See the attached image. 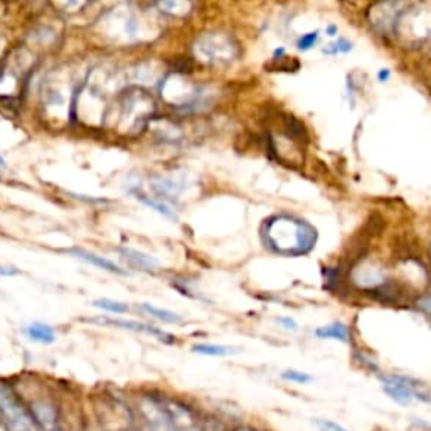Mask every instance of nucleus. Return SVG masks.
<instances>
[{"label": "nucleus", "mask_w": 431, "mask_h": 431, "mask_svg": "<svg viewBox=\"0 0 431 431\" xmlns=\"http://www.w3.org/2000/svg\"><path fill=\"white\" fill-rule=\"evenodd\" d=\"M261 243L275 255L302 256L317 243V231L305 219L293 214H275L261 224Z\"/></svg>", "instance_id": "1"}, {"label": "nucleus", "mask_w": 431, "mask_h": 431, "mask_svg": "<svg viewBox=\"0 0 431 431\" xmlns=\"http://www.w3.org/2000/svg\"><path fill=\"white\" fill-rule=\"evenodd\" d=\"M0 416L7 431H41L29 408L4 381H0Z\"/></svg>", "instance_id": "2"}, {"label": "nucleus", "mask_w": 431, "mask_h": 431, "mask_svg": "<svg viewBox=\"0 0 431 431\" xmlns=\"http://www.w3.org/2000/svg\"><path fill=\"white\" fill-rule=\"evenodd\" d=\"M140 415L142 421H144V425H142L144 431H181L177 428L176 421L172 420L164 400L142 398Z\"/></svg>", "instance_id": "3"}, {"label": "nucleus", "mask_w": 431, "mask_h": 431, "mask_svg": "<svg viewBox=\"0 0 431 431\" xmlns=\"http://www.w3.org/2000/svg\"><path fill=\"white\" fill-rule=\"evenodd\" d=\"M196 53L203 61L211 64H223L231 61L236 54L233 41L223 34H206L196 44Z\"/></svg>", "instance_id": "4"}, {"label": "nucleus", "mask_w": 431, "mask_h": 431, "mask_svg": "<svg viewBox=\"0 0 431 431\" xmlns=\"http://www.w3.org/2000/svg\"><path fill=\"white\" fill-rule=\"evenodd\" d=\"M95 322L96 324H103V325H113V327H118V329H123V330H130V332L145 334V336L155 337L157 341H160L162 344H167V346H174V344H176V336H174V334L165 332V330L155 327V325L139 322V320L102 317V319H96Z\"/></svg>", "instance_id": "5"}, {"label": "nucleus", "mask_w": 431, "mask_h": 431, "mask_svg": "<svg viewBox=\"0 0 431 431\" xmlns=\"http://www.w3.org/2000/svg\"><path fill=\"white\" fill-rule=\"evenodd\" d=\"M383 389L389 398H393L394 401L400 403L403 406L410 405L415 398L421 400V393H418V388L415 384H410V381L401 378V376H384Z\"/></svg>", "instance_id": "6"}, {"label": "nucleus", "mask_w": 431, "mask_h": 431, "mask_svg": "<svg viewBox=\"0 0 431 431\" xmlns=\"http://www.w3.org/2000/svg\"><path fill=\"white\" fill-rule=\"evenodd\" d=\"M117 251L132 268L139 270V272L150 273V275L160 272L159 260H155L154 256L144 253V251L134 250V248H118Z\"/></svg>", "instance_id": "7"}, {"label": "nucleus", "mask_w": 431, "mask_h": 431, "mask_svg": "<svg viewBox=\"0 0 431 431\" xmlns=\"http://www.w3.org/2000/svg\"><path fill=\"white\" fill-rule=\"evenodd\" d=\"M68 253H70L71 256H75V258H78V260L85 261L86 265H91V267L103 270V272H107V273L117 275V277H125L127 275V270L120 267L118 263H115V261H112V260L103 258V256H100L96 253H91V251H88V250L73 248V250H68Z\"/></svg>", "instance_id": "8"}, {"label": "nucleus", "mask_w": 431, "mask_h": 431, "mask_svg": "<svg viewBox=\"0 0 431 431\" xmlns=\"http://www.w3.org/2000/svg\"><path fill=\"white\" fill-rule=\"evenodd\" d=\"M29 410L32 413V416H34V420L38 421L41 431H54L58 430L59 426V415L56 411V408H54L49 401H32Z\"/></svg>", "instance_id": "9"}, {"label": "nucleus", "mask_w": 431, "mask_h": 431, "mask_svg": "<svg viewBox=\"0 0 431 431\" xmlns=\"http://www.w3.org/2000/svg\"><path fill=\"white\" fill-rule=\"evenodd\" d=\"M130 194H134L135 199H139L142 204L147 206V208H150L152 211H155V213L160 214L165 219H169V221L176 223L179 219L176 209H174L172 204L167 203V201L159 199V197H155L154 194H147V192L142 191L140 187H135V189H132Z\"/></svg>", "instance_id": "10"}, {"label": "nucleus", "mask_w": 431, "mask_h": 431, "mask_svg": "<svg viewBox=\"0 0 431 431\" xmlns=\"http://www.w3.org/2000/svg\"><path fill=\"white\" fill-rule=\"evenodd\" d=\"M22 332H24V336L29 339L31 342L43 344V346H51V344L56 342V330L48 324L32 322L26 325Z\"/></svg>", "instance_id": "11"}, {"label": "nucleus", "mask_w": 431, "mask_h": 431, "mask_svg": "<svg viewBox=\"0 0 431 431\" xmlns=\"http://www.w3.org/2000/svg\"><path fill=\"white\" fill-rule=\"evenodd\" d=\"M315 336L320 339H332V341H341V342H349L351 339V330L346 324L342 322H332L325 327H320L315 330Z\"/></svg>", "instance_id": "12"}, {"label": "nucleus", "mask_w": 431, "mask_h": 431, "mask_svg": "<svg viewBox=\"0 0 431 431\" xmlns=\"http://www.w3.org/2000/svg\"><path fill=\"white\" fill-rule=\"evenodd\" d=\"M140 309L149 314L150 317H154L155 320L162 324H169V325H179L182 324V315H179L177 312L167 310V309H159V307H154L152 304H142Z\"/></svg>", "instance_id": "13"}, {"label": "nucleus", "mask_w": 431, "mask_h": 431, "mask_svg": "<svg viewBox=\"0 0 431 431\" xmlns=\"http://www.w3.org/2000/svg\"><path fill=\"white\" fill-rule=\"evenodd\" d=\"M192 352L206 357H224L235 354L236 349L229 346H221V344H196V346L192 347Z\"/></svg>", "instance_id": "14"}, {"label": "nucleus", "mask_w": 431, "mask_h": 431, "mask_svg": "<svg viewBox=\"0 0 431 431\" xmlns=\"http://www.w3.org/2000/svg\"><path fill=\"white\" fill-rule=\"evenodd\" d=\"M93 307L115 315H123L130 312V305L125 304V302L112 300V298H100V300H95Z\"/></svg>", "instance_id": "15"}, {"label": "nucleus", "mask_w": 431, "mask_h": 431, "mask_svg": "<svg viewBox=\"0 0 431 431\" xmlns=\"http://www.w3.org/2000/svg\"><path fill=\"white\" fill-rule=\"evenodd\" d=\"M160 9L174 16H184L191 11L189 0H160Z\"/></svg>", "instance_id": "16"}, {"label": "nucleus", "mask_w": 431, "mask_h": 431, "mask_svg": "<svg viewBox=\"0 0 431 431\" xmlns=\"http://www.w3.org/2000/svg\"><path fill=\"white\" fill-rule=\"evenodd\" d=\"M352 49V43L351 41L347 39H337V41H332L327 48L324 49L325 54H329V56H334V54H346L349 53Z\"/></svg>", "instance_id": "17"}, {"label": "nucleus", "mask_w": 431, "mask_h": 431, "mask_svg": "<svg viewBox=\"0 0 431 431\" xmlns=\"http://www.w3.org/2000/svg\"><path fill=\"white\" fill-rule=\"evenodd\" d=\"M317 43H319V32L312 31V32H307V34H304L300 39L297 41V48L300 49V51H309V49L315 48Z\"/></svg>", "instance_id": "18"}, {"label": "nucleus", "mask_w": 431, "mask_h": 431, "mask_svg": "<svg viewBox=\"0 0 431 431\" xmlns=\"http://www.w3.org/2000/svg\"><path fill=\"white\" fill-rule=\"evenodd\" d=\"M282 378L288 381V383H295V384H307L312 381L310 374H305V373H302V371H295V369L283 371Z\"/></svg>", "instance_id": "19"}, {"label": "nucleus", "mask_w": 431, "mask_h": 431, "mask_svg": "<svg viewBox=\"0 0 431 431\" xmlns=\"http://www.w3.org/2000/svg\"><path fill=\"white\" fill-rule=\"evenodd\" d=\"M315 423H317V426L322 431H349V430L342 428L341 425L334 423V421H329V420H315Z\"/></svg>", "instance_id": "20"}, {"label": "nucleus", "mask_w": 431, "mask_h": 431, "mask_svg": "<svg viewBox=\"0 0 431 431\" xmlns=\"http://www.w3.org/2000/svg\"><path fill=\"white\" fill-rule=\"evenodd\" d=\"M19 273V270L14 267H6V265H0V277H16Z\"/></svg>", "instance_id": "21"}, {"label": "nucleus", "mask_w": 431, "mask_h": 431, "mask_svg": "<svg viewBox=\"0 0 431 431\" xmlns=\"http://www.w3.org/2000/svg\"><path fill=\"white\" fill-rule=\"evenodd\" d=\"M278 324L283 325V327L288 329V330H295L297 329V322L295 320H292L290 317H282L278 319Z\"/></svg>", "instance_id": "22"}, {"label": "nucleus", "mask_w": 431, "mask_h": 431, "mask_svg": "<svg viewBox=\"0 0 431 431\" xmlns=\"http://www.w3.org/2000/svg\"><path fill=\"white\" fill-rule=\"evenodd\" d=\"M64 9H78L83 4V0H59Z\"/></svg>", "instance_id": "23"}, {"label": "nucleus", "mask_w": 431, "mask_h": 431, "mask_svg": "<svg viewBox=\"0 0 431 431\" xmlns=\"http://www.w3.org/2000/svg\"><path fill=\"white\" fill-rule=\"evenodd\" d=\"M376 78H378V81H381V83H386L389 78H391V71L386 70V68H383V70L378 71V76Z\"/></svg>", "instance_id": "24"}, {"label": "nucleus", "mask_w": 431, "mask_h": 431, "mask_svg": "<svg viewBox=\"0 0 431 431\" xmlns=\"http://www.w3.org/2000/svg\"><path fill=\"white\" fill-rule=\"evenodd\" d=\"M327 36H330V38H332V36H337V27L336 26H329L327 27Z\"/></svg>", "instance_id": "25"}, {"label": "nucleus", "mask_w": 431, "mask_h": 431, "mask_svg": "<svg viewBox=\"0 0 431 431\" xmlns=\"http://www.w3.org/2000/svg\"><path fill=\"white\" fill-rule=\"evenodd\" d=\"M423 307L428 312H431V297L430 298H426V300H423Z\"/></svg>", "instance_id": "26"}, {"label": "nucleus", "mask_w": 431, "mask_h": 431, "mask_svg": "<svg viewBox=\"0 0 431 431\" xmlns=\"http://www.w3.org/2000/svg\"><path fill=\"white\" fill-rule=\"evenodd\" d=\"M0 431H7V428H6V425H4V420H2V416H0Z\"/></svg>", "instance_id": "27"}, {"label": "nucleus", "mask_w": 431, "mask_h": 431, "mask_svg": "<svg viewBox=\"0 0 431 431\" xmlns=\"http://www.w3.org/2000/svg\"><path fill=\"white\" fill-rule=\"evenodd\" d=\"M240 431H256V430H250V428H241Z\"/></svg>", "instance_id": "28"}, {"label": "nucleus", "mask_w": 431, "mask_h": 431, "mask_svg": "<svg viewBox=\"0 0 431 431\" xmlns=\"http://www.w3.org/2000/svg\"><path fill=\"white\" fill-rule=\"evenodd\" d=\"M54 431H66V430H63V428H61V426H59V428H58V430H54Z\"/></svg>", "instance_id": "29"}, {"label": "nucleus", "mask_w": 431, "mask_h": 431, "mask_svg": "<svg viewBox=\"0 0 431 431\" xmlns=\"http://www.w3.org/2000/svg\"><path fill=\"white\" fill-rule=\"evenodd\" d=\"M130 431H144L142 428H137V430H130Z\"/></svg>", "instance_id": "30"}, {"label": "nucleus", "mask_w": 431, "mask_h": 431, "mask_svg": "<svg viewBox=\"0 0 431 431\" xmlns=\"http://www.w3.org/2000/svg\"><path fill=\"white\" fill-rule=\"evenodd\" d=\"M0 165H4V159L2 157H0Z\"/></svg>", "instance_id": "31"}]
</instances>
